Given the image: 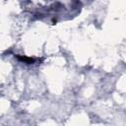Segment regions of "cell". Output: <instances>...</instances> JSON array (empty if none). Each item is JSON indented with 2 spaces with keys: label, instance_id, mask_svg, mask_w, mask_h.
I'll list each match as a JSON object with an SVG mask.
<instances>
[{
  "label": "cell",
  "instance_id": "6da1fadb",
  "mask_svg": "<svg viewBox=\"0 0 126 126\" xmlns=\"http://www.w3.org/2000/svg\"><path fill=\"white\" fill-rule=\"evenodd\" d=\"M15 57L22 61V62H25L27 64H33L35 62V59L34 58H32V57H28V56H23V55H15Z\"/></svg>",
  "mask_w": 126,
  "mask_h": 126
}]
</instances>
